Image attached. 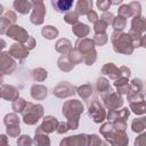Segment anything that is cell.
Masks as SVG:
<instances>
[{
  "label": "cell",
  "instance_id": "cell-1",
  "mask_svg": "<svg viewBox=\"0 0 146 146\" xmlns=\"http://www.w3.org/2000/svg\"><path fill=\"white\" fill-rule=\"evenodd\" d=\"M52 6L59 11V13H64V11H67L71 9V7L73 6V1H63V0H59V1H52L51 2Z\"/></svg>",
  "mask_w": 146,
  "mask_h": 146
}]
</instances>
